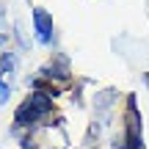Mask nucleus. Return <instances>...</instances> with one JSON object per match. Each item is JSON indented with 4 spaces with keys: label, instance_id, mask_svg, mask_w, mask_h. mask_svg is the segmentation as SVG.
<instances>
[{
    "label": "nucleus",
    "instance_id": "f257e3e1",
    "mask_svg": "<svg viewBox=\"0 0 149 149\" xmlns=\"http://www.w3.org/2000/svg\"><path fill=\"white\" fill-rule=\"evenodd\" d=\"M53 113V91H33L19 108H17L14 119L17 124H36L39 119Z\"/></svg>",
    "mask_w": 149,
    "mask_h": 149
},
{
    "label": "nucleus",
    "instance_id": "f03ea898",
    "mask_svg": "<svg viewBox=\"0 0 149 149\" xmlns=\"http://www.w3.org/2000/svg\"><path fill=\"white\" fill-rule=\"evenodd\" d=\"M33 28H36V42L39 44L53 42V17L44 8H33Z\"/></svg>",
    "mask_w": 149,
    "mask_h": 149
},
{
    "label": "nucleus",
    "instance_id": "7ed1b4c3",
    "mask_svg": "<svg viewBox=\"0 0 149 149\" xmlns=\"http://www.w3.org/2000/svg\"><path fill=\"white\" fill-rule=\"evenodd\" d=\"M22 149H36V146L31 144V138H22Z\"/></svg>",
    "mask_w": 149,
    "mask_h": 149
}]
</instances>
